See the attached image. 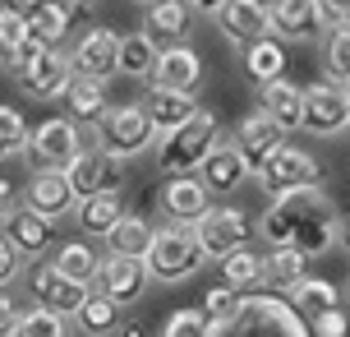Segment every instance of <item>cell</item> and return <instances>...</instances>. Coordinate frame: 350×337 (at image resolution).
Wrapping results in <instances>:
<instances>
[{
  "mask_svg": "<svg viewBox=\"0 0 350 337\" xmlns=\"http://www.w3.org/2000/svg\"><path fill=\"white\" fill-rule=\"evenodd\" d=\"M0 236L10 240V245L23 254V259H42L46 249H51V236H55V222H46L42 213H33V208H23V203H14L10 213L0 217Z\"/></svg>",
  "mask_w": 350,
  "mask_h": 337,
  "instance_id": "16",
  "label": "cell"
},
{
  "mask_svg": "<svg viewBox=\"0 0 350 337\" xmlns=\"http://www.w3.org/2000/svg\"><path fill=\"white\" fill-rule=\"evenodd\" d=\"M0 10H5V5H0Z\"/></svg>",
  "mask_w": 350,
  "mask_h": 337,
  "instance_id": "55",
  "label": "cell"
},
{
  "mask_svg": "<svg viewBox=\"0 0 350 337\" xmlns=\"http://www.w3.org/2000/svg\"><path fill=\"white\" fill-rule=\"evenodd\" d=\"M346 291H350V286H346Z\"/></svg>",
  "mask_w": 350,
  "mask_h": 337,
  "instance_id": "56",
  "label": "cell"
},
{
  "mask_svg": "<svg viewBox=\"0 0 350 337\" xmlns=\"http://www.w3.org/2000/svg\"><path fill=\"white\" fill-rule=\"evenodd\" d=\"M148 286H152V277H148V268H143V259H120V254H102V264H97V277H92V291L97 296H106L111 305H134L148 296Z\"/></svg>",
  "mask_w": 350,
  "mask_h": 337,
  "instance_id": "11",
  "label": "cell"
},
{
  "mask_svg": "<svg viewBox=\"0 0 350 337\" xmlns=\"http://www.w3.org/2000/svg\"><path fill=\"white\" fill-rule=\"evenodd\" d=\"M55 5H60V10H65V14H88V10H92V5H88V0H55Z\"/></svg>",
  "mask_w": 350,
  "mask_h": 337,
  "instance_id": "50",
  "label": "cell"
},
{
  "mask_svg": "<svg viewBox=\"0 0 350 337\" xmlns=\"http://www.w3.org/2000/svg\"><path fill=\"white\" fill-rule=\"evenodd\" d=\"M254 176H258V185L267 190V195H286V190L318 185V180H323V166H318L314 153H304V148H295V143H281Z\"/></svg>",
  "mask_w": 350,
  "mask_h": 337,
  "instance_id": "9",
  "label": "cell"
},
{
  "mask_svg": "<svg viewBox=\"0 0 350 337\" xmlns=\"http://www.w3.org/2000/svg\"><path fill=\"white\" fill-rule=\"evenodd\" d=\"M97 264H102V254H97V249L88 245V240H70V245H60V249L51 254V268H55V273H65L70 282L88 286V291H92Z\"/></svg>",
  "mask_w": 350,
  "mask_h": 337,
  "instance_id": "31",
  "label": "cell"
},
{
  "mask_svg": "<svg viewBox=\"0 0 350 337\" xmlns=\"http://www.w3.org/2000/svg\"><path fill=\"white\" fill-rule=\"evenodd\" d=\"M346 129H350V88H346Z\"/></svg>",
  "mask_w": 350,
  "mask_h": 337,
  "instance_id": "53",
  "label": "cell"
},
{
  "mask_svg": "<svg viewBox=\"0 0 350 337\" xmlns=\"http://www.w3.org/2000/svg\"><path fill=\"white\" fill-rule=\"evenodd\" d=\"M309 323V337H350V314L346 305H336V310H323V314H314Z\"/></svg>",
  "mask_w": 350,
  "mask_h": 337,
  "instance_id": "42",
  "label": "cell"
},
{
  "mask_svg": "<svg viewBox=\"0 0 350 337\" xmlns=\"http://www.w3.org/2000/svg\"><path fill=\"white\" fill-rule=\"evenodd\" d=\"M193 236H198V249H203V259H226L235 249H245L249 240V213L240 203H212L208 213L193 222Z\"/></svg>",
  "mask_w": 350,
  "mask_h": 337,
  "instance_id": "8",
  "label": "cell"
},
{
  "mask_svg": "<svg viewBox=\"0 0 350 337\" xmlns=\"http://www.w3.org/2000/svg\"><path fill=\"white\" fill-rule=\"evenodd\" d=\"M65 107H70V121L79 125H97L111 107V97H106V84L102 79H83V74H74L70 88H65Z\"/></svg>",
  "mask_w": 350,
  "mask_h": 337,
  "instance_id": "29",
  "label": "cell"
},
{
  "mask_svg": "<svg viewBox=\"0 0 350 337\" xmlns=\"http://www.w3.org/2000/svg\"><path fill=\"white\" fill-rule=\"evenodd\" d=\"M10 208H14V185H10V180H0V217L10 213Z\"/></svg>",
  "mask_w": 350,
  "mask_h": 337,
  "instance_id": "49",
  "label": "cell"
},
{
  "mask_svg": "<svg viewBox=\"0 0 350 337\" xmlns=\"http://www.w3.org/2000/svg\"><path fill=\"white\" fill-rule=\"evenodd\" d=\"M65 180H70L74 199H88V195H102V190H120L124 180V162H116L111 153H102V143L92 139L83 143L74 162L65 166Z\"/></svg>",
  "mask_w": 350,
  "mask_h": 337,
  "instance_id": "10",
  "label": "cell"
},
{
  "mask_svg": "<svg viewBox=\"0 0 350 337\" xmlns=\"http://www.w3.org/2000/svg\"><path fill=\"white\" fill-rule=\"evenodd\" d=\"M148 84H152V88H166V92H189V97H193L198 84H203V60H198V51H193L189 42H180V47H161Z\"/></svg>",
  "mask_w": 350,
  "mask_h": 337,
  "instance_id": "14",
  "label": "cell"
},
{
  "mask_svg": "<svg viewBox=\"0 0 350 337\" xmlns=\"http://www.w3.org/2000/svg\"><path fill=\"white\" fill-rule=\"evenodd\" d=\"M23 143H28V125H23V116L0 102V162L23 158Z\"/></svg>",
  "mask_w": 350,
  "mask_h": 337,
  "instance_id": "40",
  "label": "cell"
},
{
  "mask_svg": "<svg viewBox=\"0 0 350 337\" xmlns=\"http://www.w3.org/2000/svg\"><path fill=\"white\" fill-rule=\"evenodd\" d=\"M323 74L336 88H350V23H336L323 33Z\"/></svg>",
  "mask_w": 350,
  "mask_h": 337,
  "instance_id": "33",
  "label": "cell"
},
{
  "mask_svg": "<svg viewBox=\"0 0 350 337\" xmlns=\"http://www.w3.org/2000/svg\"><path fill=\"white\" fill-rule=\"evenodd\" d=\"M230 139H235V148H240V153H245L249 171H258L262 162H267L281 143H286V134H281V129L267 121L262 111H254V116H245V121H240V129H235Z\"/></svg>",
  "mask_w": 350,
  "mask_h": 337,
  "instance_id": "25",
  "label": "cell"
},
{
  "mask_svg": "<svg viewBox=\"0 0 350 337\" xmlns=\"http://www.w3.org/2000/svg\"><path fill=\"white\" fill-rule=\"evenodd\" d=\"M193 176H198V185H203L208 195H235V190H240L254 171H249L245 153L235 148V139H221L208 158H203V166H198Z\"/></svg>",
  "mask_w": 350,
  "mask_h": 337,
  "instance_id": "13",
  "label": "cell"
},
{
  "mask_svg": "<svg viewBox=\"0 0 350 337\" xmlns=\"http://www.w3.org/2000/svg\"><path fill=\"white\" fill-rule=\"evenodd\" d=\"M74 217H79V227L88 231V240H92V236H106V231H111V227L124 217L120 190H102V195L79 199V203H74Z\"/></svg>",
  "mask_w": 350,
  "mask_h": 337,
  "instance_id": "28",
  "label": "cell"
},
{
  "mask_svg": "<svg viewBox=\"0 0 350 337\" xmlns=\"http://www.w3.org/2000/svg\"><path fill=\"white\" fill-rule=\"evenodd\" d=\"M267 18H272V37L277 42H314L323 33V18H318L314 0H272Z\"/></svg>",
  "mask_w": 350,
  "mask_h": 337,
  "instance_id": "23",
  "label": "cell"
},
{
  "mask_svg": "<svg viewBox=\"0 0 350 337\" xmlns=\"http://www.w3.org/2000/svg\"><path fill=\"white\" fill-rule=\"evenodd\" d=\"M134 5H152V0H134Z\"/></svg>",
  "mask_w": 350,
  "mask_h": 337,
  "instance_id": "54",
  "label": "cell"
},
{
  "mask_svg": "<svg viewBox=\"0 0 350 337\" xmlns=\"http://www.w3.org/2000/svg\"><path fill=\"white\" fill-rule=\"evenodd\" d=\"M139 107H143V116L152 121L157 134H171V129H180V125L198 111V97H189V92H166V88H152V84H148L143 97H139Z\"/></svg>",
  "mask_w": 350,
  "mask_h": 337,
  "instance_id": "24",
  "label": "cell"
},
{
  "mask_svg": "<svg viewBox=\"0 0 350 337\" xmlns=\"http://www.w3.org/2000/svg\"><path fill=\"white\" fill-rule=\"evenodd\" d=\"M221 139H226V134H221L217 111L198 107L180 129L157 134V143H152V148H157V166L166 171V176H193V171L203 166V158H208Z\"/></svg>",
  "mask_w": 350,
  "mask_h": 337,
  "instance_id": "2",
  "label": "cell"
},
{
  "mask_svg": "<svg viewBox=\"0 0 350 337\" xmlns=\"http://www.w3.org/2000/svg\"><path fill=\"white\" fill-rule=\"evenodd\" d=\"M97 143L116 162H129V158H139V153H148L157 143V129L143 116L139 102H111L106 116L97 121Z\"/></svg>",
  "mask_w": 350,
  "mask_h": 337,
  "instance_id": "6",
  "label": "cell"
},
{
  "mask_svg": "<svg viewBox=\"0 0 350 337\" xmlns=\"http://www.w3.org/2000/svg\"><path fill=\"white\" fill-rule=\"evenodd\" d=\"M120 319H124V310L120 305H111L106 296H97V291H88V301L74 310V328L79 333H88V337H116V328H120Z\"/></svg>",
  "mask_w": 350,
  "mask_h": 337,
  "instance_id": "30",
  "label": "cell"
},
{
  "mask_svg": "<svg viewBox=\"0 0 350 337\" xmlns=\"http://www.w3.org/2000/svg\"><path fill=\"white\" fill-rule=\"evenodd\" d=\"M304 129L318 134V139H332L346 129V88H336V84H314V88H304Z\"/></svg>",
  "mask_w": 350,
  "mask_h": 337,
  "instance_id": "18",
  "label": "cell"
},
{
  "mask_svg": "<svg viewBox=\"0 0 350 337\" xmlns=\"http://www.w3.org/2000/svg\"><path fill=\"white\" fill-rule=\"evenodd\" d=\"M221 282H226L230 291H240V296L258 291L262 286V254H254L249 245L226 254V259H221Z\"/></svg>",
  "mask_w": 350,
  "mask_h": 337,
  "instance_id": "35",
  "label": "cell"
},
{
  "mask_svg": "<svg viewBox=\"0 0 350 337\" xmlns=\"http://www.w3.org/2000/svg\"><path fill=\"white\" fill-rule=\"evenodd\" d=\"M336 245H341V249H346V254H350V217H346V222H341V231H336Z\"/></svg>",
  "mask_w": 350,
  "mask_h": 337,
  "instance_id": "52",
  "label": "cell"
},
{
  "mask_svg": "<svg viewBox=\"0 0 350 337\" xmlns=\"http://www.w3.org/2000/svg\"><path fill=\"white\" fill-rule=\"evenodd\" d=\"M193 28V10L185 0H152V5H143V28L139 33L152 42V47H180Z\"/></svg>",
  "mask_w": 350,
  "mask_h": 337,
  "instance_id": "17",
  "label": "cell"
},
{
  "mask_svg": "<svg viewBox=\"0 0 350 337\" xmlns=\"http://www.w3.org/2000/svg\"><path fill=\"white\" fill-rule=\"evenodd\" d=\"M152 65H157V47L143 33H120L116 74H124V79H152Z\"/></svg>",
  "mask_w": 350,
  "mask_h": 337,
  "instance_id": "34",
  "label": "cell"
},
{
  "mask_svg": "<svg viewBox=\"0 0 350 337\" xmlns=\"http://www.w3.org/2000/svg\"><path fill=\"white\" fill-rule=\"evenodd\" d=\"M14 337H74V323L65 319V314H51V310L33 305V310H23V314H18Z\"/></svg>",
  "mask_w": 350,
  "mask_h": 337,
  "instance_id": "38",
  "label": "cell"
},
{
  "mask_svg": "<svg viewBox=\"0 0 350 337\" xmlns=\"http://www.w3.org/2000/svg\"><path fill=\"white\" fill-rule=\"evenodd\" d=\"M83 148V134L70 116H51L37 129H28V143H23V162L33 171H65L74 162V153Z\"/></svg>",
  "mask_w": 350,
  "mask_h": 337,
  "instance_id": "7",
  "label": "cell"
},
{
  "mask_svg": "<svg viewBox=\"0 0 350 337\" xmlns=\"http://www.w3.org/2000/svg\"><path fill=\"white\" fill-rule=\"evenodd\" d=\"M185 5H189L193 14H217V10H221L226 0H185Z\"/></svg>",
  "mask_w": 350,
  "mask_h": 337,
  "instance_id": "48",
  "label": "cell"
},
{
  "mask_svg": "<svg viewBox=\"0 0 350 337\" xmlns=\"http://www.w3.org/2000/svg\"><path fill=\"white\" fill-rule=\"evenodd\" d=\"M23 18H28V37H33V42H42V47H55L60 37L70 33V14H65L55 0H42V5H37V10H28Z\"/></svg>",
  "mask_w": 350,
  "mask_h": 337,
  "instance_id": "37",
  "label": "cell"
},
{
  "mask_svg": "<svg viewBox=\"0 0 350 337\" xmlns=\"http://www.w3.org/2000/svg\"><path fill=\"white\" fill-rule=\"evenodd\" d=\"M203 328H208V323H203V314H198V310H175L171 319L161 323L157 337H203Z\"/></svg>",
  "mask_w": 350,
  "mask_h": 337,
  "instance_id": "43",
  "label": "cell"
},
{
  "mask_svg": "<svg viewBox=\"0 0 350 337\" xmlns=\"http://www.w3.org/2000/svg\"><path fill=\"white\" fill-rule=\"evenodd\" d=\"M203 337H309V323L277 291H249V296H240L235 314L221 323H208Z\"/></svg>",
  "mask_w": 350,
  "mask_h": 337,
  "instance_id": "1",
  "label": "cell"
},
{
  "mask_svg": "<svg viewBox=\"0 0 350 337\" xmlns=\"http://www.w3.org/2000/svg\"><path fill=\"white\" fill-rule=\"evenodd\" d=\"M235 305H240V291H230L226 282H217L203 291V305H198V314H203V323H221L235 314Z\"/></svg>",
  "mask_w": 350,
  "mask_h": 337,
  "instance_id": "41",
  "label": "cell"
},
{
  "mask_svg": "<svg viewBox=\"0 0 350 337\" xmlns=\"http://www.w3.org/2000/svg\"><path fill=\"white\" fill-rule=\"evenodd\" d=\"M327 208H336L332 199L323 195L318 185H304V190H286V195H272V203H267V213L258 217V231L267 245H291L295 240V231L309 222V217L327 213Z\"/></svg>",
  "mask_w": 350,
  "mask_h": 337,
  "instance_id": "5",
  "label": "cell"
},
{
  "mask_svg": "<svg viewBox=\"0 0 350 337\" xmlns=\"http://www.w3.org/2000/svg\"><path fill=\"white\" fill-rule=\"evenodd\" d=\"M18 79V88H23V97H33V102H51V97H65V88H70V55L60 51V47H42V42H23V51H18V60L10 65Z\"/></svg>",
  "mask_w": 350,
  "mask_h": 337,
  "instance_id": "4",
  "label": "cell"
},
{
  "mask_svg": "<svg viewBox=\"0 0 350 337\" xmlns=\"http://www.w3.org/2000/svg\"><path fill=\"white\" fill-rule=\"evenodd\" d=\"M116 337H148V323H143V319H120Z\"/></svg>",
  "mask_w": 350,
  "mask_h": 337,
  "instance_id": "47",
  "label": "cell"
},
{
  "mask_svg": "<svg viewBox=\"0 0 350 337\" xmlns=\"http://www.w3.org/2000/svg\"><path fill=\"white\" fill-rule=\"evenodd\" d=\"M286 301H291V310H295L299 319H314L323 310H336V305H341V291H336L332 282H323V277H304Z\"/></svg>",
  "mask_w": 350,
  "mask_h": 337,
  "instance_id": "36",
  "label": "cell"
},
{
  "mask_svg": "<svg viewBox=\"0 0 350 337\" xmlns=\"http://www.w3.org/2000/svg\"><path fill=\"white\" fill-rule=\"evenodd\" d=\"M318 18H323V33L336 28V23H350V0H314Z\"/></svg>",
  "mask_w": 350,
  "mask_h": 337,
  "instance_id": "45",
  "label": "cell"
},
{
  "mask_svg": "<svg viewBox=\"0 0 350 337\" xmlns=\"http://www.w3.org/2000/svg\"><path fill=\"white\" fill-rule=\"evenodd\" d=\"M18 273H23V254L0 236V291H5L10 282H18Z\"/></svg>",
  "mask_w": 350,
  "mask_h": 337,
  "instance_id": "44",
  "label": "cell"
},
{
  "mask_svg": "<svg viewBox=\"0 0 350 337\" xmlns=\"http://www.w3.org/2000/svg\"><path fill=\"white\" fill-rule=\"evenodd\" d=\"M161 213H166V222H185V227H193L198 217L212 208V195L198 185V176H171L166 185H161Z\"/></svg>",
  "mask_w": 350,
  "mask_h": 337,
  "instance_id": "22",
  "label": "cell"
},
{
  "mask_svg": "<svg viewBox=\"0 0 350 337\" xmlns=\"http://www.w3.org/2000/svg\"><path fill=\"white\" fill-rule=\"evenodd\" d=\"M245 70H249V79H254V84L281 79V74H286V42H277L272 33L258 37L254 47H245Z\"/></svg>",
  "mask_w": 350,
  "mask_h": 337,
  "instance_id": "32",
  "label": "cell"
},
{
  "mask_svg": "<svg viewBox=\"0 0 350 337\" xmlns=\"http://www.w3.org/2000/svg\"><path fill=\"white\" fill-rule=\"evenodd\" d=\"M304 277H309V254H299L295 245H267V254H262V286L291 296Z\"/></svg>",
  "mask_w": 350,
  "mask_h": 337,
  "instance_id": "26",
  "label": "cell"
},
{
  "mask_svg": "<svg viewBox=\"0 0 350 337\" xmlns=\"http://www.w3.org/2000/svg\"><path fill=\"white\" fill-rule=\"evenodd\" d=\"M143 268H148V277H152V282H166V286L193 277V273L203 268V249H198L193 227H185V222L157 227L152 245H148V254H143Z\"/></svg>",
  "mask_w": 350,
  "mask_h": 337,
  "instance_id": "3",
  "label": "cell"
},
{
  "mask_svg": "<svg viewBox=\"0 0 350 337\" xmlns=\"http://www.w3.org/2000/svg\"><path fill=\"white\" fill-rule=\"evenodd\" d=\"M152 236H157V227L148 222V217L139 213H124L116 227L106 231V254H120V259H143L148 254V245H152Z\"/></svg>",
  "mask_w": 350,
  "mask_h": 337,
  "instance_id": "27",
  "label": "cell"
},
{
  "mask_svg": "<svg viewBox=\"0 0 350 337\" xmlns=\"http://www.w3.org/2000/svg\"><path fill=\"white\" fill-rule=\"evenodd\" d=\"M0 5H5V10H14V14H28V10H37L42 0H0Z\"/></svg>",
  "mask_w": 350,
  "mask_h": 337,
  "instance_id": "51",
  "label": "cell"
},
{
  "mask_svg": "<svg viewBox=\"0 0 350 337\" xmlns=\"http://www.w3.org/2000/svg\"><path fill=\"white\" fill-rule=\"evenodd\" d=\"M217 28L226 42H240V47H254L258 37L272 33V18H267V0H226L217 10Z\"/></svg>",
  "mask_w": 350,
  "mask_h": 337,
  "instance_id": "19",
  "label": "cell"
},
{
  "mask_svg": "<svg viewBox=\"0 0 350 337\" xmlns=\"http://www.w3.org/2000/svg\"><path fill=\"white\" fill-rule=\"evenodd\" d=\"M18 314H23V310H18V305L10 301L5 291H0V337H14V323H18Z\"/></svg>",
  "mask_w": 350,
  "mask_h": 337,
  "instance_id": "46",
  "label": "cell"
},
{
  "mask_svg": "<svg viewBox=\"0 0 350 337\" xmlns=\"http://www.w3.org/2000/svg\"><path fill=\"white\" fill-rule=\"evenodd\" d=\"M74 190L70 180H65V171H33V180H28V190H23V208H33V213H42L46 222H60V217L74 213Z\"/></svg>",
  "mask_w": 350,
  "mask_h": 337,
  "instance_id": "21",
  "label": "cell"
},
{
  "mask_svg": "<svg viewBox=\"0 0 350 337\" xmlns=\"http://www.w3.org/2000/svg\"><path fill=\"white\" fill-rule=\"evenodd\" d=\"M28 291H33V301L42 305V310H51V314H65V319H74V310L88 301V286L70 282L65 273H55L51 259H46V264H37L33 273H28Z\"/></svg>",
  "mask_w": 350,
  "mask_h": 337,
  "instance_id": "15",
  "label": "cell"
},
{
  "mask_svg": "<svg viewBox=\"0 0 350 337\" xmlns=\"http://www.w3.org/2000/svg\"><path fill=\"white\" fill-rule=\"evenodd\" d=\"M116 55H120V33L116 28H83L70 51V70L83 79H116Z\"/></svg>",
  "mask_w": 350,
  "mask_h": 337,
  "instance_id": "12",
  "label": "cell"
},
{
  "mask_svg": "<svg viewBox=\"0 0 350 337\" xmlns=\"http://www.w3.org/2000/svg\"><path fill=\"white\" fill-rule=\"evenodd\" d=\"M23 42H28V18L14 14V10H0V65H5V70L18 60Z\"/></svg>",
  "mask_w": 350,
  "mask_h": 337,
  "instance_id": "39",
  "label": "cell"
},
{
  "mask_svg": "<svg viewBox=\"0 0 350 337\" xmlns=\"http://www.w3.org/2000/svg\"><path fill=\"white\" fill-rule=\"evenodd\" d=\"M258 111L281 134H295L304 129V88H295L291 79H267L258 84Z\"/></svg>",
  "mask_w": 350,
  "mask_h": 337,
  "instance_id": "20",
  "label": "cell"
}]
</instances>
